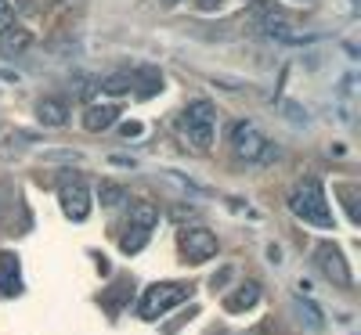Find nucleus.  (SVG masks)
Wrapping results in <instances>:
<instances>
[{
  "instance_id": "nucleus-23",
  "label": "nucleus",
  "mask_w": 361,
  "mask_h": 335,
  "mask_svg": "<svg viewBox=\"0 0 361 335\" xmlns=\"http://www.w3.org/2000/svg\"><path fill=\"white\" fill-rule=\"evenodd\" d=\"M123 137H141V127L137 123H123Z\"/></svg>"
},
{
  "instance_id": "nucleus-13",
  "label": "nucleus",
  "mask_w": 361,
  "mask_h": 335,
  "mask_svg": "<svg viewBox=\"0 0 361 335\" xmlns=\"http://www.w3.org/2000/svg\"><path fill=\"white\" fill-rule=\"evenodd\" d=\"M37 119L44 127H62L69 119V108H66V101H58V98H44V101H37Z\"/></svg>"
},
{
  "instance_id": "nucleus-3",
  "label": "nucleus",
  "mask_w": 361,
  "mask_h": 335,
  "mask_svg": "<svg viewBox=\"0 0 361 335\" xmlns=\"http://www.w3.org/2000/svg\"><path fill=\"white\" fill-rule=\"evenodd\" d=\"M192 296V285H180V282H159L152 289H145L141 303H137V317L141 321H156L166 310H173L177 303H185Z\"/></svg>"
},
{
  "instance_id": "nucleus-16",
  "label": "nucleus",
  "mask_w": 361,
  "mask_h": 335,
  "mask_svg": "<svg viewBox=\"0 0 361 335\" xmlns=\"http://www.w3.org/2000/svg\"><path fill=\"white\" fill-rule=\"evenodd\" d=\"M105 94H130L134 90V83H130V72H109V76H102V83H98Z\"/></svg>"
},
{
  "instance_id": "nucleus-24",
  "label": "nucleus",
  "mask_w": 361,
  "mask_h": 335,
  "mask_svg": "<svg viewBox=\"0 0 361 335\" xmlns=\"http://www.w3.org/2000/svg\"><path fill=\"white\" fill-rule=\"evenodd\" d=\"M177 4V0H163V8H173Z\"/></svg>"
},
{
  "instance_id": "nucleus-5",
  "label": "nucleus",
  "mask_w": 361,
  "mask_h": 335,
  "mask_svg": "<svg viewBox=\"0 0 361 335\" xmlns=\"http://www.w3.org/2000/svg\"><path fill=\"white\" fill-rule=\"evenodd\" d=\"M314 263H318V274L322 278H329L333 285H340V289H347L354 278H350V267H347V260H343V253L333 246V241H322V246L314 249Z\"/></svg>"
},
{
  "instance_id": "nucleus-11",
  "label": "nucleus",
  "mask_w": 361,
  "mask_h": 335,
  "mask_svg": "<svg viewBox=\"0 0 361 335\" xmlns=\"http://www.w3.org/2000/svg\"><path fill=\"white\" fill-rule=\"evenodd\" d=\"M116 119H119V105H90L83 112V127L90 134H98V130H109Z\"/></svg>"
},
{
  "instance_id": "nucleus-10",
  "label": "nucleus",
  "mask_w": 361,
  "mask_h": 335,
  "mask_svg": "<svg viewBox=\"0 0 361 335\" xmlns=\"http://www.w3.org/2000/svg\"><path fill=\"white\" fill-rule=\"evenodd\" d=\"M130 83H134V90H137V98H156L159 90H163V76H159V69H152V65L134 69V72H130Z\"/></svg>"
},
{
  "instance_id": "nucleus-7",
  "label": "nucleus",
  "mask_w": 361,
  "mask_h": 335,
  "mask_svg": "<svg viewBox=\"0 0 361 335\" xmlns=\"http://www.w3.org/2000/svg\"><path fill=\"white\" fill-rule=\"evenodd\" d=\"M58 202H62V213L69 220H87L90 213V191L83 180H66L62 188H58Z\"/></svg>"
},
{
  "instance_id": "nucleus-15",
  "label": "nucleus",
  "mask_w": 361,
  "mask_h": 335,
  "mask_svg": "<svg viewBox=\"0 0 361 335\" xmlns=\"http://www.w3.org/2000/svg\"><path fill=\"white\" fill-rule=\"evenodd\" d=\"M148 234H152V231H141V227H134V224H127V231H123V238H119V249H123L127 256H134V253H141V249L148 246Z\"/></svg>"
},
{
  "instance_id": "nucleus-4",
  "label": "nucleus",
  "mask_w": 361,
  "mask_h": 335,
  "mask_svg": "<svg viewBox=\"0 0 361 335\" xmlns=\"http://www.w3.org/2000/svg\"><path fill=\"white\" fill-rule=\"evenodd\" d=\"M231 148L238 159L246 163H271L275 159V144H271L253 123H235L231 127Z\"/></svg>"
},
{
  "instance_id": "nucleus-21",
  "label": "nucleus",
  "mask_w": 361,
  "mask_h": 335,
  "mask_svg": "<svg viewBox=\"0 0 361 335\" xmlns=\"http://www.w3.org/2000/svg\"><path fill=\"white\" fill-rule=\"evenodd\" d=\"M340 195L347 198V213H350V220H357V206H354V188H340Z\"/></svg>"
},
{
  "instance_id": "nucleus-8",
  "label": "nucleus",
  "mask_w": 361,
  "mask_h": 335,
  "mask_svg": "<svg viewBox=\"0 0 361 335\" xmlns=\"http://www.w3.org/2000/svg\"><path fill=\"white\" fill-rule=\"evenodd\" d=\"M22 292V274H18V256L0 253V296H18Z\"/></svg>"
},
{
  "instance_id": "nucleus-18",
  "label": "nucleus",
  "mask_w": 361,
  "mask_h": 335,
  "mask_svg": "<svg viewBox=\"0 0 361 335\" xmlns=\"http://www.w3.org/2000/svg\"><path fill=\"white\" fill-rule=\"evenodd\" d=\"M282 112L293 119V123H307V112L300 108V105H293V101H286V105H282Z\"/></svg>"
},
{
  "instance_id": "nucleus-12",
  "label": "nucleus",
  "mask_w": 361,
  "mask_h": 335,
  "mask_svg": "<svg viewBox=\"0 0 361 335\" xmlns=\"http://www.w3.org/2000/svg\"><path fill=\"white\" fill-rule=\"evenodd\" d=\"M29 44H33V33L29 29H15V25H8V29H0V54H22Z\"/></svg>"
},
{
  "instance_id": "nucleus-14",
  "label": "nucleus",
  "mask_w": 361,
  "mask_h": 335,
  "mask_svg": "<svg viewBox=\"0 0 361 335\" xmlns=\"http://www.w3.org/2000/svg\"><path fill=\"white\" fill-rule=\"evenodd\" d=\"M130 224L141 227V231H152V227L159 224V209H156L152 202H134V206H130Z\"/></svg>"
},
{
  "instance_id": "nucleus-22",
  "label": "nucleus",
  "mask_w": 361,
  "mask_h": 335,
  "mask_svg": "<svg viewBox=\"0 0 361 335\" xmlns=\"http://www.w3.org/2000/svg\"><path fill=\"white\" fill-rule=\"evenodd\" d=\"M231 278V267H224L221 274H214V282H209V285H214V289H224V282Z\"/></svg>"
},
{
  "instance_id": "nucleus-17",
  "label": "nucleus",
  "mask_w": 361,
  "mask_h": 335,
  "mask_svg": "<svg viewBox=\"0 0 361 335\" xmlns=\"http://www.w3.org/2000/svg\"><path fill=\"white\" fill-rule=\"evenodd\" d=\"M98 198H102V206H109V209H116V206H123L127 202V191L119 188V184H102V191H98Z\"/></svg>"
},
{
  "instance_id": "nucleus-2",
  "label": "nucleus",
  "mask_w": 361,
  "mask_h": 335,
  "mask_svg": "<svg viewBox=\"0 0 361 335\" xmlns=\"http://www.w3.org/2000/svg\"><path fill=\"white\" fill-rule=\"evenodd\" d=\"M214 127H217V108L209 101H192L180 112V134H185L188 144L199 148V151H209V144H214Z\"/></svg>"
},
{
  "instance_id": "nucleus-19",
  "label": "nucleus",
  "mask_w": 361,
  "mask_h": 335,
  "mask_svg": "<svg viewBox=\"0 0 361 335\" xmlns=\"http://www.w3.org/2000/svg\"><path fill=\"white\" fill-rule=\"evenodd\" d=\"M228 4V0H192V8H199V11H221Z\"/></svg>"
},
{
  "instance_id": "nucleus-20",
  "label": "nucleus",
  "mask_w": 361,
  "mask_h": 335,
  "mask_svg": "<svg viewBox=\"0 0 361 335\" xmlns=\"http://www.w3.org/2000/svg\"><path fill=\"white\" fill-rule=\"evenodd\" d=\"M11 18H15V8L8 4V0H0V29H8Z\"/></svg>"
},
{
  "instance_id": "nucleus-1",
  "label": "nucleus",
  "mask_w": 361,
  "mask_h": 335,
  "mask_svg": "<svg viewBox=\"0 0 361 335\" xmlns=\"http://www.w3.org/2000/svg\"><path fill=\"white\" fill-rule=\"evenodd\" d=\"M289 209H293V217H300L304 224H314L322 231L333 227V209H329V198H325V188H322L318 177L296 180L293 191H289Z\"/></svg>"
},
{
  "instance_id": "nucleus-9",
  "label": "nucleus",
  "mask_w": 361,
  "mask_h": 335,
  "mask_svg": "<svg viewBox=\"0 0 361 335\" xmlns=\"http://www.w3.org/2000/svg\"><path fill=\"white\" fill-rule=\"evenodd\" d=\"M257 299H260V285H257V282H246V285H238L231 296H224V310H228V314L253 310V307H257Z\"/></svg>"
},
{
  "instance_id": "nucleus-6",
  "label": "nucleus",
  "mask_w": 361,
  "mask_h": 335,
  "mask_svg": "<svg viewBox=\"0 0 361 335\" xmlns=\"http://www.w3.org/2000/svg\"><path fill=\"white\" fill-rule=\"evenodd\" d=\"M177 246L188 256V263H206L209 256H217V234L206 227H185L177 238Z\"/></svg>"
}]
</instances>
